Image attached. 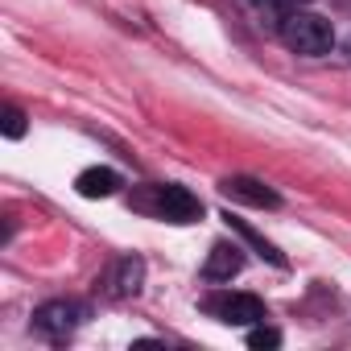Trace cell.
<instances>
[{
  "instance_id": "obj_9",
  "label": "cell",
  "mask_w": 351,
  "mask_h": 351,
  "mask_svg": "<svg viewBox=\"0 0 351 351\" xmlns=\"http://www.w3.org/2000/svg\"><path fill=\"white\" fill-rule=\"evenodd\" d=\"M223 219H228V228H232V232H240V236H244V240H248V244H252L261 256H265V261H273L277 269H285V256H281V252H277V248H273V244L261 236V232H252V228H248L244 219H236V215H223Z\"/></svg>"
},
{
  "instance_id": "obj_7",
  "label": "cell",
  "mask_w": 351,
  "mask_h": 351,
  "mask_svg": "<svg viewBox=\"0 0 351 351\" xmlns=\"http://www.w3.org/2000/svg\"><path fill=\"white\" fill-rule=\"evenodd\" d=\"M240 269H244V248H240V244L219 240V244L211 248L207 265H203V281H232Z\"/></svg>"
},
{
  "instance_id": "obj_3",
  "label": "cell",
  "mask_w": 351,
  "mask_h": 351,
  "mask_svg": "<svg viewBox=\"0 0 351 351\" xmlns=\"http://www.w3.org/2000/svg\"><path fill=\"white\" fill-rule=\"evenodd\" d=\"M83 318H87V310H83L79 302L54 298V302H42V306L34 310V330H38L46 343H66V339L79 330Z\"/></svg>"
},
{
  "instance_id": "obj_1",
  "label": "cell",
  "mask_w": 351,
  "mask_h": 351,
  "mask_svg": "<svg viewBox=\"0 0 351 351\" xmlns=\"http://www.w3.org/2000/svg\"><path fill=\"white\" fill-rule=\"evenodd\" d=\"M277 38H281L285 50H293V54H302V58H322V54H330V46H335V25H330L326 17H318V13L293 9V13H285V17L277 21Z\"/></svg>"
},
{
  "instance_id": "obj_10",
  "label": "cell",
  "mask_w": 351,
  "mask_h": 351,
  "mask_svg": "<svg viewBox=\"0 0 351 351\" xmlns=\"http://www.w3.org/2000/svg\"><path fill=\"white\" fill-rule=\"evenodd\" d=\"M248 347H256V351H265V347H281V330H273V326L256 322V326L248 330Z\"/></svg>"
},
{
  "instance_id": "obj_6",
  "label": "cell",
  "mask_w": 351,
  "mask_h": 351,
  "mask_svg": "<svg viewBox=\"0 0 351 351\" xmlns=\"http://www.w3.org/2000/svg\"><path fill=\"white\" fill-rule=\"evenodd\" d=\"M104 285H108L112 298H136L141 285H145V261H141V256H120V261L112 265V273H108Z\"/></svg>"
},
{
  "instance_id": "obj_5",
  "label": "cell",
  "mask_w": 351,
  "mask_h": 351,
  "mask_svg": "<svg viewBox=\"0 0 351 351\" xmlns=\"http://www.w3.org/2000/svg\"><path fill=\"white\" fill-rule=\"evenodd\" d=\"M219 191H223L232 203H244V207H265V211H277V207H281V195H277L273 186H265L261 178H248V173L223 178Z\"/></svg>"
},
{
  "instance_id": "obj_11",
  "label": "cell",
  "mask_w": 351,
  "mask_h": 351,
  "mask_svg": "<svg viewBox=\"0 0 351 351\" xmlns=\"http://www.w3.org/2000/svg\"><path fill=\"white\" fill-rule=\"evenodd\" d=\"M252 9H261V13H277V17H285V13H293V9H306L310 0H248Z\"/></svg>"
},
{
  "instance_id": "obj_12",
  "label": "cell",
  "mask_w": 351,
  "mask_h": 351,
  "mask_svg": "<svg viewBox=\"0 0 351 351\" xmlns=\"http://www.w3.org/2000/svg\"><path fill=\"white\" fill-rule=\"evenodd\" d=\"M0 128H5L9 141L25 136V112H21V108H5V124H0Z\"/></svg>"
},
{
  "instance_id": "obj_8",
  "label": "cell",
  "mask_w": 351,
  "mask_h": 351,
  "mask_svg": "<svg viewBox=\"0 0 351 351\" xmlns=\"http://www.w3.org/2000/svg\"><path fill=\"white\" fill-rule=\"evenodd\" d=\"M75 191L83 199H112L120 191V173L108 169V165H91V169H83L79 178H75Z\"/></svg>"
},
{
  "instance_id": "obj_4",
  "label": "cell",
  "mask_w": 351,
  "mask_h": 351,
  "mask_svg": "<svg viewBox=\"0 0 351 351\" xmlns=\"http://www.w3.org/2000/svg\"><path fill=\"white\" fill-rule=\"evenodd\" d=\"M203 310H207L211 318L228 322V326H256V322L269 318V310H265L261 298H252V293H232V289L211 293V298L203 302Z\"/></svg>"
},
{
  "instance_id": "obj_2",
  "label": "cell",
  "mask_w": 351,
  "mask_h": 351,
  "mask_svg": "<svg viewBox=\"0 0 351 351\" xmlns=\"http://www.w3.org/2000/svg\"><path fill=\"white\" fill-rule=\"evenodd\" d=\"M132 203H136L141 211H149V215L165 219V223H195V219H203V203H199V195H191V191H186V186H178V182L145 186Z\"/></svg>"
}]
</instances>
